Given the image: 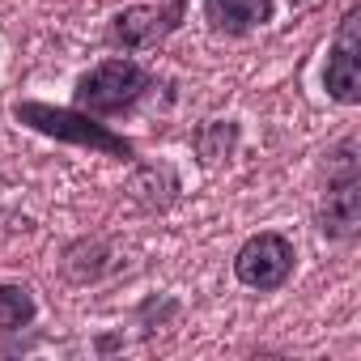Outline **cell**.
Listing matches in <instances>:
<instances>
[{"instance_id":"obj_10","label":"cell","mask_w":361,"mask_h":361,"mask_svg":"<svg viewBox=\"0 0 361 361\" xmlns=\"http://www.w3.org/2000/svg\"><path fill=\"white\" fill-rule=\"evenodd\" d=\"M39 314V302L26 285H0V336L30 327Z\"/></svg>"},{"instance_id":"obj_3","label":"cell","mask_w":361,"mask_h":361,"mask_svg":"<svg viewBox=\"0 0 361 361\" xmlns=\"http://www.w3.org/2000/svg\"><path fill=\"white\" fill-rule=\"evenodd\" d=\"M149 85H153L149 68H140L136 60L115 56V60H102L90 73H81L77 85H73V98H77V111H90V115L106 119V115L132 111L149 94Z\"/></svg>"},{"instance_id":"obj_9","label":"cell","mask_w":361,"mask_h":361,"mask_svg":"<svg viewBox=\"0 0 361 361\" xmlns=\"http://www.w3.org/2000/svg\"><path fill=\"white\" fill-rule=\"evenodd\" d=\"M128 192H132L145 209L161 213V209H170V204H174V196H178V174H174L166 161H157V166H140Z\"/></svg>"},{"instance_id":"obj_8","label":"cell","mask_w":361,"mask_h":361,"mask_svg":"<svg viewBox=\"0 0 361 361\" xmlns=\"http://www.w3.org/2000/svg\"><path fill=\"white\" fill-rule=\"evenodd\" d=\"M238 140H243L238 119H209V123H200V128L192 132V149H196L200 166H209V170H213V166H226V161L234 157Z\"/></svg>"},{"instance_id":"obj_6","label":"cell","mask_w":361,"mask_h":361,"mask_svg":"<svg viewBox=\"0 0 361 361\" xmlns=\"http://www.w3.org/2000/svg\"><path fill=\"white\" fill-rule=\"evenodd\" d=\"M323 90H327V98H336L340 106H357V102H361V35H357V9L344 13L340 35H336L331 51H327Z\"/></svg>"},{"instance_id":"obj_7","label":"cell","mask_w":361,"mask_h":361,"mask_svg":"<svg viewBox=\"0 0 361 361\" xmlns=\"http://www.w3.org/2000/svg\"><path fill=\"white\" fill-rule=\"evenodd\" d=\"M276 13V0H204V22L213 35L243 39L259 26H268Z\"/></svg>"},{"instance_id":"obj_2","label":"cell","mask_w":361,"mask_h":361,"mask_svg":"<svg viewBox=\"0 0 361 361\" xmlns=\"http://www.w3.org/2000/svg\"><path fill=\"white\" fill-rule=\"evenodd\" d=\"M361 230V170H357V140L344 136L327 153V196L319 204V234L331 243H348Z\"/></svg>"},{"instance_id":"obj_1","label":"cell","mask_w":361,"mask_h":361,"mask_svg":"<svg viewBox=\"0 0 361 361\" xmlns=\"http://www.w3.org/2000/svg\"><path fill=\"white\" fill-rule=\"evenodd\" d=\"M13 119L30 132H43L51 140H64V145H81V149H94V153H106L115 161H132L136 157V145L119 132H111L98 115L90 111H77V106H51V102H18L13 106Z\"/></svg>"},{"instance_id":"obj_5","label":"cell","mask_w":361,"mask_h":361,"mask_svg":"<svg viewBox=\"0 0 361 361\" xmlns=\"http://www.w3.org/2000/svg\"><path fill=\"white\" fill-rule=\"evenodd\" d=\"M293 264H298L293 243L285 234H276V230H264V234H251L238 247L234 276H238V285H247L255 293H276L293 276Z\"/></svg>"},{"instance_id":"obj_4","label":"cell","mask_w":361,"mask_h":361,"mask_svg":"<svg viewBox=\"0 0 361 361\" xmlns=\"http://www.w3.org/2000/svg\"><path fill=\"white\" fill-rule=\"evenodd\" d=\"M192 0H157V5H128L111 18L106 26V43L119 51H145L157 47L161 39H170L188 18Z\"/></svg>"}]
</instances>
